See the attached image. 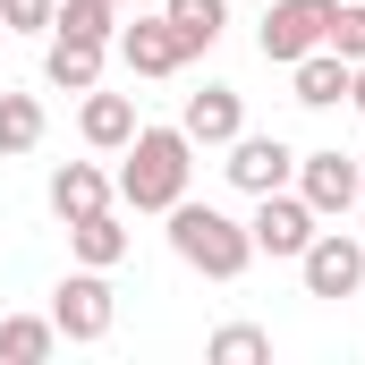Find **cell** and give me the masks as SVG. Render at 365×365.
I'll return each mask as SVG.
<instances>
[{
    "label": "cell",
    "instance_id": "1",
    "mask_svg": "<svg viewBox=\"0 0 365 365\" xmlns=\"http://www.w3.org/2000/svg\"><path fill=\"white\" fill-rule=\"evenodd\" d=\"M195 179V145H187V128H136L128 136V162H119V179L110 195L128 204V212H170Z\"/></svg>",
    "mask_w": 365,
    "mask_h": 365
},
{
    "label": "cell",
    "instance_id": "2",
    "mask_svg": "<svg viewBox=\"0 0 365 365\" xmlns=\"http://www.w3.org/2000/svg\"><path fill=\"white\" fill-rule=\"evenodd\" d=\"M170 255H179L187 272H204V280H238L255 264V238H247V221H230L221 204L179 195V204H170Z\"/></svg>",
    "mask_w": 365,
    "mask_h": 365
},
{
    "label": "cell",
    "instance_id": "3",
    "mask_svg": "<svg viewBox=\"0 0 365 365\" xmlns=\"http://www.w3.org/2000/svg\"><path fill=\"white\" fill-rule=\"evenodd\" d=\"M51 323H60V340H77V349H93V340H110V323H119V297H110V272H93V264H77V272L51 289Z\"/></svg>",
    "mask_w": 365,
    "mask_h": 365
},
{
    "label": "cell",
    "instance_id": "4",
    "mask_svg": "<svg viewBox=\"0 0 365 365\" xmlns=\"http://www.w3.org/2000/svg\"><path fill=\"white\" fill-rule=\"evenodd\" d=\"M110 51H119V68H128V77H179V68H187V43H179V26H170L162 9L119 17Z\"/></svg>",
    "mask_w": 365,
    "mask_h": 365
},
{
    "label": "cell",
    "instance_id": "5",
    "mask_svg": "<svg viewBox=\"0 0 365 365\" xmlns=\"http://www.w3.org/2000/svg\"><path fill=\"white\" fill-rule=\"evenodd\" d=\"M314 230H323V221H314V204H306L297 187H272V195H255V221H247L255 255H272V264H297Z\"/></svg>",
    "mask_w": 365,
    "mask_h": 365
},
{
    "label": "cell",
    "instance_id": "6",
    "mask_svg": "<svg viewBox=\"0 0 365 365\" xmlns=\"http://www.w3.org/2000/svg\"><path fill=\"white\" fill-rule=\"evenodd\" d=\"M297 272H306V297H357L365 289V238L357 230H314Z\"/></svg>",
    "mask_w": 365,
    "mask_h": 365
},
{
    "label": "cell",
    "instance_id": "7",
    "mask_svg": "<svg viewBox=\"0 0 365 365\" xmlns=\"http://www.w3.org/2000/svg\"><path fill=\"white\" fill-rule=\"evenodd\" d=\"M323 26H331V0H264L255 43H264L272 68H289V60H306V51L323 43Z\"/></svg>",
    "mask_w": 365,
    "mask_h": 365
},
{
    "label": "cell",
    "instance_id": "8",
    "mask_svg": "<svg viewBox=\"0 0 365 365\" xmlns=\"http://www.w3.org/2000/svg\"><path fill=\"white\" fill-rule=\"evenodd\" d=\"M297 195L314 204V221H349V204H357V153H340V145H323V153H297Z\"/></svg>",
    "mask_w": 365,
    "mask_h": 365
},
{
    "label": "cell",
    "instance_id": "9",
    "mask_svg": "<svg viewBox=\"0 0 365 365\" xmlns=\"http://www.w3.org/2000/svg\"><path fill=\"white\" fill-rule=\"evenodd\" d=\"M221 153H230L221 170H230V187H238V195H272V187H289V179H297V153H289L280 136H247V128H238Z\"/></svg>",
    "mask_w": 365,
    "mask_h": 365
},
{
    "label": "cell",
    "instance_id": "10",
    "mask_svg": "<svg viewBox=\"0 0 365 365\" xmlns=\"http://www.w3.org/2000/svg\"><path fill=\"white\" fill-rule=\"evenodd\" d=\"M102 60H110V43L51 26V43H43V86H60V93H93V86H102Z\"/></svg>",
    "mask_w": 365,
    "mask_h": 365
},
{
    "label": "cell",
    "instance_id": "11",
    "mask_svg": "<svg viewBox=\"0 0 365 365\" xmlns=\"http://www.w3.org/2000/svg\"><path fill=\"white\" fill-rule=\"evenodd\" d=\"M179 128H187V145H230V136L247 128V93H238V86H204V93H187Z\"/></svg>",
    "mask_w": 365,
    "mask_h": 365
},
{
    "label": "cell",
    "instance_id": "12",
    "mask_svg": "<svg viewBox=\"0 0 365 365\" xmlns=\"http://www.w3.org/2000/svg\"><path fill=\"white\" fill-rule=\"evenodd\" d=\"M145 119H136V93H86V110H77V136H86L93 153H128V136H136Z\"/></svg>",
    "mask_w": 365,
    "mask_h": 365
},
{
    "label": "cell",
    "instance_id": "13",
    "mask_svg": "<svg viewBox=\"0 0 365 365\" xmlns=\"http://www.w3.org/2000/svg\"><path fill=\"white\" fill-rule=\"evenodd\" d=\"M289 93H297L306 110H331V102H349V60L314 43L306 60H289Z\"/></svg>",
    "mask_w": 365,
    "mask_h": 365
},
{
    "label": "cell",
    "instance_id": "14",
    "mask_svg": "<svg viewBox=\"0 0 365 365\" xmlns=\"http://www.w3.org/2000/svg\"><path fill=\"white\" fill-rule=\"evenodd\" d=\"M102 204H110V170H102V162H60V170H51V212H60V221H86Z\"/></svg>",
    "mask_w": 365,
    "mask_h": 365
},
{
    "label": "cell",
    "instance_id": "15",
    "mask_svg": "<svg viewBox=\"0 0 365 365\" xmlns=\"http://www.w3.org/2000/svg\"><path fill=\"white\" fill-rule=\"evenodd\" d=\"M51 349H60L51 314H0V365H43Z\"/></svg>",
    "mask_w": 365,
    "mask_h": 365
},
{
    "label": "cell",
    "instance_id": "16",
    "mask_svg": "<svg viewBox=\"0 0 365 365\" xmlns=\"http://www.w3.org/2000/svg\"><path fill=\"white\" fill-rule=\"evenodd\" d=\"M68 247H77V264H93V272H110V264L128 255V230H119V212L102 204V212H86V221H68Z\"/></svg>",
    "mask_w": 365,
    "mask_h": 365
},
{
    "label": "cell",
    "instance_id": "17",
    "mask_svg": "<svg viewBox=\"0 0 365 365\" xmlns=\"http://www.w3.org/2000/svg\"><path fill=\"white\" fill-rule=\"evenodd\" d=\"M162 17L179 26L187 60H195V51H212V43H221V26H230V0H162Z\"/></svg>",
    "mask_w": 365,
    "mask_h": 365
},
{
    "label": "cell",
    "instance_id": "18",
    "mask_svg": "<svg viewBox=\"0 0 365 365\" xmlns=\"http://www.w3.org/2000/svg\"><path fill=\"white\" fill-rule=\"evenodd\" d=\"M43 128H51V119H43L34 93H0V153H34Z\"/></svg>",
    "mask_w": 365,
    "mask_h": 365
},
{
    "label": "cell",
    "instance_id": "19",
    "mask_svg": "<svg viewBox=\"0 0 365 365\" xmlns=\"http://www.w3.org/2000/svg\"><path fill=\"white\" fill-rule=\"evenodd\" d=\"M204 357H212V365H264V357H272V331H255V323H221V331L204 340Z\"/></svg>",
    "mask_w": 365,
    "mask_h": 365
},
{
    "label": "cell",
    "instance_id": "20",
    "mask_svg": "<svg viewBox=\"0 0 365 365\" xmlns=\"http://www.w3.org/2000/svg\"><path fill=\"white\" fill-rule=\"evenodd\" d=\"M323 51H340L349 68L365 60V0H331V26H323Z\"/></svg>",
    "mask_w": 365,
    "mask_h": 365
},
{
    "label": "cell",
    "instance_id": "21",
    "mask_svg": "<svg viewBox=\"0 0 365 365\" xmlns=\"http://www.w3.org/2000/svg\"><path fill=\"white\" fill-rule=\"evenodd\" d=\"M119 17H128L119 0H60V26H68V34H93V43H110Z\"/></svg>",
    "mask_w": 365,
    "mask_h": 365
},
{
    "label": "cell",
    "instance_id": "22",
    "mask_svg": "<svg viewBox=\"0 0 365 365\" xmlns=\"http://www.w3.org/2000/svg\"><path fill=\"white\" fill-rule=\"evenodd\" d=\"M0 26L9 34H51L60 26V0H0Z\"/></svg>",
    "mask_w": 365,
    "mask_h": 365
},
{
    "label": "cell",
    "instance_id": "23",
    "mask_svg": "<svg viewBox=\"0 0 365 365\" xmlns=\"http://www.w3.org/2000/svg\"><path fill=\"white\" fill-rule=\"evenodd\" d=\"M349 102H357V110H365V60H357V68H349Z\"/></svg>",
    "mask_w": 365,
    "mask_h": 365
},
{
    "label": "cell",
    "instance_id": "24",
    "mask_svg": "<svg viewBox=\"0 0 365 365\" xmlns=\"http://www.w3.org/2000/svg\"><path fill=\"white\" fill-rule=\"evenodd\" d=\"M119 9H162V0H119Z\"/></svg>",
    "mask_w": 365,
    "mask_h": 365
},
{
    "label": "cell",
    "instance_id": "25",
    "mask_svg": "<svg viewBox=\"0 0 365 365\" xmlns=\"http://www.w3.org/2000/svg\"><path fill=\"white\" fill-rule=\"evenodd\" d=\"M357 187H365V153H357Z\"/></svg>",
    "mask_w": 365,
    "mask_h": 365
}]
</instances>
